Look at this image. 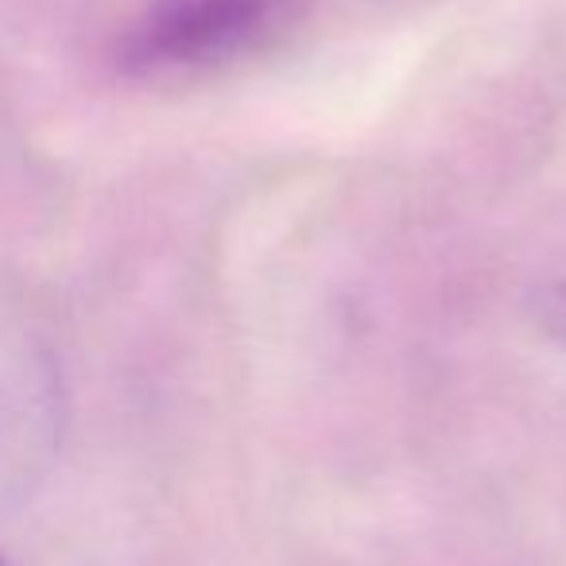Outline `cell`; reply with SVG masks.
Segmentation results:
<instances>
[{
  "label": "cell",
  "instance_id": "obj_3",
  "mask_svg": "<svg viewBox=\"0 0 566 566\" xmlns=\"http://www.w3.org/2000/svg\"><path fill=\"white\" fill-rule=\"evenodd\" d=\"M0 566H12V563H9V558H4V555H0Z\"/></svg>",
  "mask_w": 566,
  "mask_h": 566
},
{
  "label": "cell",
  "instance_id": "obj_2",
  "mask_svg": "<svg viewBox=\"0 0 566 566\" xmlns=\"http://www.w3.org/2000/svg\"><path fill=\"white\" fill-rule=\"evenodd\" d=\"M532 318L558 349H566V283H547L532 295Z\"/></svg>",
  "mask_w": 566,
  "mask_h": 566
},
{
  "label": "cell",
  "instance_id": "obj_1",
  "mask_svg": "<svg viewBox=\"0 0 566 566\" xmlns=\"http://www.w3.org/2000/svg\"><path fill=\"white\" fill-rule=\"evenodd\" d=\"M283 0H151L125 40L133 71L206 66L252 48L280 20Z\"/></svg>",
  "mask_w": 566,
  "mask_h": 566
}]
</instances>
